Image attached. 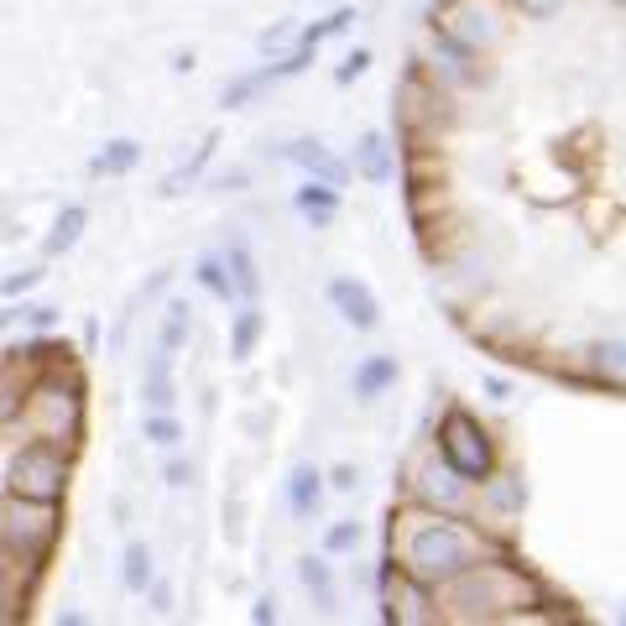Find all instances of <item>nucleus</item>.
Segmentation results:
<instances>
[{"mask_svg": "<svg viewBox=\"0 0 626 626\" xmlns=\"http://www.w3.org/2000/svg\"><path fill=\"white\" fill-rule=\"evenodd\" d=\"M392 382H397V361H392V356H371V361L356 371V397H382Z\"/></svg>", "mask_w": 626, "mask_h": 626, "instance_id": "obj_14", "label": "nucleus"}, {"mask_svg": "<svg viewBox=\"0 0 626 626\" xmlns=\"http://www.w3.org/2000/svg\"><path fill=\"white\" fill-rule=\"evenodd\" d=\"M282 157H288V162H298L303 172H313L318 183H329V189H339V183H345V162H335V157H329L318 142H288V146H282Z\"/></svg>", "mask_w": 626, "mask_h": 626, "instance_id": "obj_9", "label": "nucleus"}, {"mask_svg": "<svg viewBox=\"0 0 626 626\" xmlns=\"http://www.w3.org/2000/svg\"><path fill=\"white\" fill-rule=\"evenodd\" d=\"M356 172L371 178V183H386V178H392V152H386V142L376 136V131L356 146Z\"/></svg>", "mask_w": 626, "mask_h": 626, "instance_id": "obj_12", "label": "nucleus"}, {"mask_svg": "<svg viewBox=\"0 0 626 626\" xmlns=\"http://www.w3.org/2000/svg\"><path fill=\"white\" fill-rule=\"evenodd\" d=\"M470 564H475V538L449 517H418V528L402 543V569L412 585L459 579V569H470Z\"/></svg>", "mask_w": 626, "mask_h": 626, "instance_id": "obj_1", "label": "nucleus"}, {"mask_svg": "<svg viewBox=\"0 0 626 626\" xmlns=\"http://www.w3.org/2000/svg\"><path fill=\"white\" fill-rule=\"evenodd\" d=\"M298 209H303V215L313 219V225H329V219H335V189H329V183H309V189H298Z\"/></svg>", "mask_w": 626, "mask_h": 626, "instance_id": "obj_16", "label": "nucleus"}, {"mask_svg": "<svg viewBox=\"0 0 626 626\" xmlns=\"http://www.w3.org/2000/svg\"><path fill=\"white\" fill-rule=\"evenodd\" d=\"M142 397H146V408H157V412L172 408V356L162 345H157V356H152V365H146V376H142Z\"/></svg>", "mask_w": 626, "mask_h": 626, "instance_id": "obj_10", "label": "nucleus"}, {"mask_svg": "<svg viewBox=\"0 0 626 626\" xmlns=\"http://www.w3.org/2000/svg\"><path fill=\"white\" fill-rule=\"evenodd\" d=\"M324 475L313 470V465H298L292 470V481H288V506L298 511V517H313V506H318V491H324Z\"/></svg>", "mask_w": 626, "mask_h": 626, "instance_id": "obj_13", "label": "nucleus"}, {"mask_svg": "<svg viewBox=\"0 0 626 626\" xmlns=\"http://www.w3.org/2000/svg\"><path fill=\"white\" fill-rule=\"evenodd\" d=\"M198 282H204V288L215 292V298H225V303H230V277H225V272H219V262L215 256H204V262H198Z\"/></svg>", "mask_w": 626, "mask_h": 626, "instance_id": "obj_22", "label": "nucleus"}, {"mask_svg": "<svg viewBox=\"0 0 626 626\" xmlns=\"http://www.w3.org/2000/svg\"><path fill=\"white\" fill-rule=\"evenodd\" d=\"M256 622H277V601H262V605H256Z\"/></svg>", "mask_w": 626, "mask_h": 626, "instance_id": "obj_28", "label": "nucleus"}, {"mask_svg": "<svg viewBox=\"0 0 626 626\" xmlns=\"http://www.w3.org/2000/svg\"><path fill=\"white\" fill-rule=\"evenodd\" d=\"M142 429H146V438H152V444H178V438H183V429L172 423L168 412H152V418H146Z\"/></svg>", "mask_w": 626, "mask_h": 626, "instance_id": "obj_24", "label": "nucleus"}, {"mask_svg": "<svg viewBox=\"0 0 626 626\" xmlns=\"http://www.w3.org/2000/svg\"><path fill=\"white\" fill-rule=\"evenodd\" d=\"M52 543H58V502H32L11 491V502H0V554L43 564Z\"/></svg>", "mask_w": 626, "mask_h": 626, "instance_id": "obj_2", "label": "nucleus"}, {"mask_svg": "<svg viewBox=\"0 0 626 626\" xmlns=\"http://www.w3.org/2000/svg\"><path fill=\"white\" fill-rule=\"evenodd\" d=\"M444 16H449V22H444V26H449V37H455V43H465L470 52L496 48V43H502V32H506L502 11H496L491 0H455Z\"/></svg>", "mask_w": 626, "mask_h": 626, "instance_id": "obj_6", "label": "nucleus"}, {"mask_svg": "<svg viewBox=\"0 0 626 626\" xmlns=\"http://www.w3.org/2000/svg\"><path fill=\"white\" fill-rule=\"evenodd\" d=\"M63 485H69V455H63V444H43V438H32L22 455L11 459V491H16V496L58 502Z\"/></svg>", "mask_w": 626, "mask_h": 626, "instance_id": "obj_4", "label": "nucleus"}, {"mask_svg": "<svg viewBox=\"0 0 626 626\" xmlns=\"http://www.w3.org/2000/svg\"><path fill=\"white\" fill-rule=\"evenodd\" d=\"M136 157H142V146H136V142H110V146H105V152L95 157V172H99V178L131 172V168H136Z\"/></svg>", "mask_w": 626, "mask_h": 626, "instance_id": "obj_18", "label": "nucleus"}, {"mask_svg": "<svg viewBox=\"0 0 626 626\" xmlns=\"http://www.w3.org/2000/svg\"><path fill=\"white\" fill-rule=\"evenodd\" d=\"M309 58H313V48H303V43H298V52H288L282 63H266V69L236 79V84L225 89V105L236 110V105H245V99L256 95V89H266V84H277V79H292V73H303V69H309Z\"/></svg>", "mask_w": 626, "mask_h": 626, "instance_id": "obj_7", "label": "nucleus"}, {"mask_svg": "<svg viewBox=\"0 0 626 626\" xmlns=\"http://www.w3.org/2000/svg\"><path fill=\"white\" fill-rule=\"evenodd\" d=\"M84 219H89V215H84L79 204L58 215V225H52V236H48V256H63V251H69L73 241H79V230H84Z\"/></svg>", "mask_w": 626, "mask_h": 626, "instance_id": "obj_19", "label": "nucleus"}, {"mask_svg": "<svg viewBox=\"0 0 626 626\" xmlns=\"http://www.w3.org/2000/svg\"><path fill=\"white\" fill-rule=\"evenodd\" d=\"M365 69H371V52H350V58H345V69H339V84H350V79H361Z\"/></svg>", "mask_w": 626, "mask_h": 626, "instance_id": "obj_26", "label": "nucleus"}, {"mask_svg": "<svg viewBox=\"0 0 626 626\" xmlns=\"http://www.w3.org/2000/svg\"><path fill=\"white\" fill-rule=\"evenodd\" d=\"M189 339V303H168V318H162V350L178 356Z\"/></svg>", "mask_w": 626, "mask_h": 626, "instance_id": "obj_20", "label": "nucleus"}, {"mask_svg": "<svg viewBox=\"0 0 626 626\" xmlns=\"http://www.w3.org/2000/svg\"><path fill=\"white\" fill-rule=\"evenodd\" d=\"M298 575H303V585H309L318 601L329 605V569H324V558H303V569H298Z\"/></svg>", "mask_w": 626, "mask_h": 626, "instance_id": "obj_23", "label": "nucleus"}, {"mask_svg": "<svg viewBox=\"0 0 626 626\" xmlns=\"http://www.w3.org/2000/svg\"><path fill=\"white\" fill-rule=\"evenodd\" d=\"M230 266H236L230 288L241 292V298H256V288H262V277H256V262H251V251H245L241 236H230Z\"/></svg>", "mask_w": 626, "mask_h": 626, "instance_id": "obj_15", "label": "nucleus"}, {"mask_svg": "<svg viewBox=\"0 0 626 626\" xmlns=\"http://www.w3.org/2000/svg\"><path fill=\"white\" fill-rule=\"evenodd\" d=\"M356 543H361V522H339L335 532H329V549H356Z\"/></svg>", "mask_w": 626, "mask_h": 626, "instance_id": "obj_25", "label": "nucleus"}, {"mask_svg": "<svg viewBox=\"0 0 626 626\" xmlns=\"http://www.w3.org/2000/svg\"><path fill=\"white\" fill-rule=\"evenodd\" d=\"M146 579H152V554H146V543H131L125 549V590H146Z\"/></svg>", "mask_w": 626, "mask_h": 626, "instance_id": "obj_21", "label": "nucleus"}, {"mask_svg": "<svg viewBox=\"0 0 626 626\" xmlns=\"http://www.w3.org/2000/svg\"><path fill=\"white\" fill-rule=\"evenodd\" d=\"M22 429L32 438H43V444H73L79 429H84V402H79V386H63V382H43L32 386V397H26L22 408Z\"/></svg>", "mask_w": 626, "mask_h": 626, "instance_id": "obj_3", "label": "nucleus"}, {"mask_svg": "<svg viewBox=\"0 0 626 626\" xmlns=\"http://www.w3.org/2000/svg\"><path fill=\"white\" fill-rule=\"evenodd\" d=\"M256 339H262V309H241L236 313V335H230V356L245 361L256 350Z\"/></svg>", "mask_w": 626, "mask_h": 626, "instance_id": "obj_17", "label": "nucleus"}, {"mask_svg": "<svg viewBox=\"0 0 626 626\" xmlns=\"http://www.w3.org/2000/svg\"><path fill=\"white\" fill-rule=\"evenodd\" d=\"M438 449H444V465L455 470L459 481H485L491 475V444H485V429L470 412H449L444 418Z\"/></svg>", "mask_w": 626, "mask_h": 626, "instance_id": "obj_5", "label": "nucleus"}, {"mask_svg": "<svg viewBox=\"0 0 626 626\" xmlns=\"http://www.w3.org/2000/svg\"><path fill=\"white\" fill-rule=\"evenodd\" d=\"M423 496H429V506L459 511V502H465V485H459V475L449 470V465H429V470H423Z\"/></svg>", "mask_w": 626, "mask_h": 626, "instance_id": "obj_11", "label": "nucleus"}, {"mask_svg": "<svg viewBox=\"0 0 626 626\" xmlns=\"http://www.w3.org/2000/svg\"><path fill=\"white\" fill-rule=\"evenodd\" d=\"M329 303H335L356 329H371V324H376V298H371V288L356 282V277H335V282H329Z\"/></svg>", "mask_w": 626, "mask_h": 626, "instance_id": "obj_8", "label": "nucleus"}, {"mask_svg": "<svg viewBox=\"0 0 626 626\" xmlns=\"http://www.w3.org/2000/svg\"><path fill=\"white\" fill-rule=\"evenodd\" d=\"M32 282H43V272H22V277H11V282H5V292H26Z\"/></svg>", "mask_w": 626, "mask_h": 626, "instance_id": "obj_27", "label": "nucleus"}]
</instances>
